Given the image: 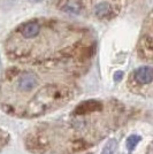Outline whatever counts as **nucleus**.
<instances>
[{
    "label": "nucleus",
    "mask_w": 153,
    "mask_h": 154,
    "mask_svg": "<svg viewBox=\"0 0 153 154\" xmlns=\"http://www.w3.org/2000/svg\"><path fill=\"white\" fill-rule=\"evenodd\" d=\"M86 35L80 26L58 20L39 19V29L30 38L12 35L6 51L15 61L35 64H53L89 55Z\"/></svg>",
    "instance_id": "1"
},
{
    "label": "nucleus",
    "mask_w": 153,
    "mask_h": 154,
    "mask_svg": "<svg viewBox=\"0 0 153 154\" xmlns=\"http://www.w3.org/2000/svg\"><path fill=\"white\" fill-rule=\"evenodd\" d=\"M70 98L66 83L40 84L39 76L31 70L11 69L0 85V103L7 113L21 117H37L59 108Z\"/></svg>",
    "instance_id": "2"
},
{
    "label": "nucleus",
    "mask_w": 153,
    "mask_h": 154,
    "mask_svg": "<svg viewBox=\"0 0 153 154\" xmlns=\"http://www.w3.org/2000/svg\"><path fill=\"white\" fill-rule=\"evenodd\" d=\"M124 1L126 0H90L91 12L97 20L109 21L120 14Z\"/></svg>",
    "instance_id": "3"
},
{
    "label": "nucleus",
    "mask_w": 153,
    "mask_h": 154,
    "mask_svg": "<svg viewBox=\"0 0 153 154\" xmlns=\"http://www.w3.org/2000/svg\"><path fill=\"white\" fill-rule=\"evenodd\" d=\"M146 28L144 30L143 36L140 37L138 44V54L143 60H152L153 50H152V14L148 15L146 20Z\"/></svg>",
    "instance_id": "4"
},
{
    "label": "nucleus",
    "mask_w": 153,
    "mask_h": 154,
    "mask_svg": "<svg viewBox=\"0 0 153 154\" xmlns=\"http://www.w3.org/2000/svg\"><path fill=\"white\" fill-rule=\"evenodd\" d=\"M153 79V70L151 67L145 66L140 67L137 70H135L130 78V83L136 84V86L143 85H151Z\"/></svg>",
    "instance_id": "5"
},
{
    "label": "nucleus",
    "mask_w": 153,
    "mask_h": 154,
    "mask_svg": "<svg viewBox=\"0 0 153 154\" xmlns=\"http://www.w3.org/2000/svg\"><path fill=\"white\" fill-rule=\"evenodd\" d=\"M57 7L61 12L77 15L84 7L83 0H57Z\"/></svg>",
    "instance_id": "6"
},
{
    "label": "nucleus",
    "mask_w": 153,
    "mask_h": 154,
    "mask_svg": "<svg viewBox=\"0 0 153 154\" xmlns=\"http://www.w3.org/2000/svg\"><path fill=\"white\" fill-rule=\"evenodd\" d=\"M105 108L104 103L98 101V100H86L80 103L76 108L73 110L74 114H78V115H89L96 112H100Z\"/></svg>",
    "instance_id": "7"
},
{
    "label": "nucleus",
    "mask_w": 153,
    "mask_h": 154,
    "mask_svg": "<svg viewBox=\"0 0 153 154\" xmlns=\"http://www.w3.org/2000/svg\"><path fill=\"white\" fill-rule=\"evenodd\" d=\"M115 148H116V140L115 139H109L102 148L101 154H114Z\"/></svg>",
    "instance_id": "8"
},
{
    "label": "nucleus",
    "mask_w": 153,
    "mask_h": 154,
    "mask_svg": "<svg viewBox=\"0 0 153 154\" xmlns=\"http://www.w3.org/2000/svg\"><path fill=\"white\" fill-rule=\"evenodd\" d=\"M140 141V137L137 135H131L127 139V147L130 152H133L135 149V147L137 146V144Z\"/></svg>",
    "instance_id": "9"
},
{
    "label": "nucleus",
    "mask_w": 153,
    "mask_h": 154,
    "mask_svg": "<svg viewBox=\"0 0 153 154\" xmlns=\"http://www.w3.org/2000/svg\"><path fill=\"white\" fill-rule=\"evenodd\" d=\"M8 140H9L8 134L5 132V131H2V130H0V151L8 144Z\"/></svg>",
    "instance_id": "10"
},
{
    "label": "nucleus",
    "mask_w": 153,
    "mask_h": 154,
    "mask_svg": "<svg viewBox=\"0 0 153 154\" xmlns=\"http://www.w3.org/2000/svg\"><path fill=\"white\" fill-rule=\"evenodd\" d=\"M122 76H123V72H122V71H117V72L115 74L114 79L116 81V82H119V81H121Z\"/></svg>",
    "instance_id": "11"
},
{
    "label": "nucleus",
    "mask_w": 153,
    "mask_h": 154,
    "mask_svg": "<svg viewBox=\"0 0 153 154\" xmlns=\"http://www.w3.org/2000/svg\"><path fill=\"white\" fill-rule=\"evenodd\" d=\"M31 1H40V0H31Z\"/></svg>",
    "instance_id": "12"
}]
</instances>
